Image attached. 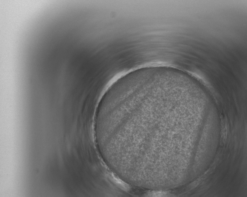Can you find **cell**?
Here are the masks:
<instances>
[{
  "mask_svg": "<svg viewBox=\"0 0 247 197\" xmlns=\"http://www.w3.org/2000/svg\"><path fill=\"white\" fill-rule=\"evenodd\" d=\"M222 140L225 143L227 136V125L225 119H222Z\"/></svg>",
  "mask_w": 247,
  "mask_h": 197,
  "instance_id": "cell-1",
  "label": "cell"
}]
</instances>
